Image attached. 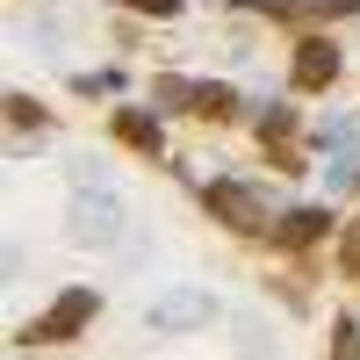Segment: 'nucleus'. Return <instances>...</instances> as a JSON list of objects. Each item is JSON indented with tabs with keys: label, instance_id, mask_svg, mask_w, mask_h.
I'll return each instance as SVG.
<instances>
[{
	"label": "nucleus",
	"instance_id": "obj_1",
	"mask_svg": "<svg viewBox=\"0 0 360 360\" xmlns=\"http://www.w3.org/2000/svg\"><path fill=\"white\" fill-rule=\"evenodd\" d=\"M65 231H72V245H115L123 238V202L108 188H79L65 209Z\"/></svg>",
	"mask_w": 360,
	"mask_h": 360
},
{
	"label": "nucleus",
	"instance_id": "obj_2",
	"mask_svg": "<svg viewBox=\"0 0 360 360\" xmlns=\"http://www.w3.org/2000/svg\"><path fill=\"white\" fill-rule=\"evenodd\" d=\"M209 317H217V295L209 288H166V295H152V310H144L152 332H195Z\"/></svg>",
	"mask_w": 360,
	"mask_h": 360
},
{
	"label": "nucleus",
	"instance_id": "obj_3",
	"mask_svg": "<svg viewBox=\"0 0 360 360\" xmlns=\"http://www.w3.org/2000/svg\"><path fill=\"white\" fill-rule=\"evenodd\" d=\"M209 209H217L231 231H245V238H259V231H266V195H259V188H245V180H209Z\"/></svg>",
	"mask_w": 360,
	"mask_h": 360
},
{
	"label": "nucleus",
	"instance_id": "obj_4",
	"mask_svg": "<svg viewBox=\"0 0 360 360\" xmlns=\"http://www.w3.org/2000/svg\"><path fill=\"white\" fill-rule=\"evenodd\" d=\"M94 310H101V288H65V295H58V310H51L44 324H29V346H58V339H72Z\"/></svg>",
	"mask_w": 360,
	"mask_h": 360
},
{
	"label": "nucleus",
	"instance_id": "obj_5",
	"mask_svg": "<svg viewBox=\"0 0 360 360\" xmlns=\"http://www.w3.org/2000/svg\"><path fill=\"white\" fill-rule=\"evenodd\" d=\"M332 72H339V51L324 44V37H310L303 51H295V86H324Z\"/></svg>",
	"mask_w": 360,
	"mask_h": 360
},
{
	"label": "nucleus",
	"instance_id": "obj_6",
	"mask_svg": "<svg viewBox=\"0 0 360 360\" xmlns=\"http://www.w3.org/2000/svg\"><path fill=\"white\" fill-rule=\"evenodd\" d=\"M324 231H332L324 209H288L281 217V245H310V238H324Z\"/></svg>",
	"mask_w": 360,
	"mask_h": 360
},
{
	"label": "nucleus",
	"instance_id": "obj_7",
	"mask_svg": "<svg viewBox=\"0 0 360 360\" xmlns=\"http://www.w3.org/2000/svg\"><path fill=\"white\" fill-rule=\"evenodd\" d=\"M115 137L137 144V152H159V144H166V137H159V123H152V115H137V108H130V115H115Z\"/></svg>",
	"mask_w": 360,
	"mask_h": 360
},
{
	"label": "nucleus",
	"instance_id": "obj_8",
	"mask_svg": "<svg viewBox=\"0 0 360 360\" xmlns=\"http://www.w3.org/2000/svg\"><path fill=\"white\" fill-rule=\"evenodd\" d=\"M8 115H15L22 130H37V123H44V115H37V101H29V94H15V101H8Z\"/></svg>",
	"mask_w": 360,
	"mask_h": 360
},
{
	"label": "nucleus",
	"instance_id": "obj_9",
	"mask_svg": "<svg viewBox=\"0 0 360 360\" xmlns=\"http://www.w3.org/2000/svg\"><path fill=\"white\" fill-rule=\"evenodd\" d=\"M130 8H137V15H173L180 0H130Z\"/></svg>",
	"mask_w": 360,
	"mask_h": 360
}]
</instances>
